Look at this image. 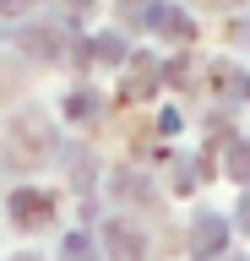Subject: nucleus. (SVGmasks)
Returning <instances> with one entry per match:
<instances>
[{
	"mask_svg": "<svg viewBox=\"0 0 250 261\" xmlns=\"http://www.w3.org/2000/svg\"><path fill=\"white\" fill-rule=\"evenodd\" d=\"M152 82H158V71L136 60V76H131V87H125V93H136V98H142V93H152Z\"/></svg>",
	"mask_w": 250,
	"mask_h": 261,
	"instance_id": "6e6552de",
	"label": "nucleus"
},
{
	"mask_svg": "<svg viewBox=\"0 0 250 261\" xmlns=\"http://www.w3.org/2000/svg\"><path fill=\"white\" fill-rule=\"evenodd\" d=\"M239 223H245V228H250V196H245V207H239Z\"/></svg>",
	"mask_w": 250,
	"mask_h": 261,
	"instance_id": "ddd939ff",
	"label": "nucleus"
},
{
	"mask_svg": "<svg viewBox=\"0 0 250 261\" xmlns=\"http://www.w3.org/2000/svg\"><path fill=\"white\" fill-rule=\"evenodd\" d=\"M11 212H17V223H44L49 196H44V191H17V196H11Z\"/></svg>",
	"mask_w": 250,
	"mask_h": 261,
	"instance_id": "f257e3e1",
	"label": "nucleus"
},
{
	"mask_svg": "<svg viewBox=\"0 0 250 261\" xmlns=\"http://www.w3.org/2000/svg\"><path fill=\"white\" fill-rule=\"evenodd\" d=\"M22 44L33 49V55H60V49H66V38H60V33H49V28H33V33H22Z\"/></svg>",
	"mask_w": 250,
	"mask_h": 261,
	"instance_id": "7ed1b4c3",
	"label": "nucleus"
},
{
	"mask_svg": "<svg viewBox=\"0 0 250 261\" xmlns=\"http://www.w3.org/2000/svg\"><path fill=\"white\" fill-rule=\"evenodd\" d=\"M239 33H245V38H250V22H245V28H239Z\"/></svg>",
	"mask_w": 250,
	"mask_h": 261,
	"instance_id": "2eb2a0df",
	"label": "nucleus"
},
{
	"mask_svg": "<svg viewBox=\"0 0 250 261\" xmlns=\"http://www.w3.org/2000/svg\"><path fill=\"white\" fill-rule=\"evenodd\" d=\"M22 261H38V256H22Z\"/></svg>",
	"mask_w": 250,
	"mask_h": 261,
	"instance_id": "dca6fc26",
	"label": "nucleus"
},
{
	"mask_svg": "<svg viewBox=\"0 0 250 261\" xmlns=\"http://www.w3.org/2000/svg\"><path fill=\"white\" fill-rule=\"evenodd\" d=\"M158 28H163L169 38H190V16H185V11H163V16H158Z\"/></svg>",
	"mask_w": 250,
	"mask_h": 261,
	"instance_id": "423d86ee",
	"label": "nucleus"
},
{
	"mask_svg": "<svg viewBox=\"0 0 250 261\" xmlns=\"http://www.w3.org/2000/svg\"><path fill=\"white\" fill-rule=\"evenodd\" d=\"M66 6H71V11H87V6H93V0H66Z\"/></svg>",
	"mask_w": 250,
	"mask_h": 261,
	"instance_id": "4468645a",
	"label": "nucleus"
},
{
	"mask_svg": "<svg viewBox=\"0 0 250 261\" xmlns=\"http://www.w3.org/2000/svg\"><path fill=\"white\" fill-rule=\"evenodd\" d=\"M93 60H120V38H93Z\"/></svg>",
	"mask_w": 250,
	"mask_h": 261,
	"instance_id": "1a4fd4ad",
	"label": "nucleus"
},
{
	"mask_svg": "<svg viewBox=\"0 0 250 261\" xmlns=\"http://www.w3.org/2000/svg\"><path fill=\"white\" fill-rule=\"evenodd\" d=\"M229 174L250 179V142H234V152H229Z\"/></svg>",
	"mask_w": 250,
	"mask_h": 261,
	"instance_id": "0eeeda50",
	"label": "nucleus"
},
{
	"mask_svg": "<svg viewBox=\"0 0 250 261\" xmlns=\"http://www.w3.org/2000/svg\"><path fill=\"white\" fill-rule=\"evenodd\" d=\"M120 11H125V22H136V28H142V22H158V6H152V0H125V6H120Z\"/></svg>",
	"mask_w": 250,
	"mask_h": 261,
	"instance_id": "39448f33",
	"label": "nucleus"
},
{
	"mask_svg": "<svg viewBox=\"0 0 250 261\" xmlns=\"http://www.w3.org/2000/svg\"><path fill=\"white\" fill-rule=\"evenodd\" d=\"M66 256H71V261H93V250H87V240H71Z\"/></svg>",
	"mask_w": 250,
	"mask_h": 261,
	"instance_id": "9b49d317",
	"label": "nucleus"
},
{
	"mask_svg": "<svg viewBox=\"0 0 250 261\" xmlns=\"http://www.w3.org/2000/svg\"><path fill=\"white\" fill-rule=\"evenodd\" d=\"M217 245H223V218H212V212H207V218L196 223V240H190V250H196V256H207V250H217Z\"/></svg>",
	"mask_w": 250,
	"mask_h": 261,
	"instance_id": "f03ea898",
	"label": "nucleus"
},
{
	"mask_svg": "<svg viewBox=\"0 0 250 261\" xmlns=\"http://www.w3.org/2000/svg\"><path fill=\"white\" fill-rule=\"evenodd\" d=\"M0 11H27V0H0Z\"/></svg>",
	"mask_w": 250,
	"mask_h": 261,
	"instance_id": "f8f14e48",
	"label": "nucleus"
},
{
	"mask_svg": "<svg viewBox=\"0 0 250 261\" xmlns=\"http://www.w3.org/2000/svg\"><path fill=\"white\" fill-rule=\"evenodd\" d=\"M109 245H115V256L120 261H136V256H142V245H136V234H131V228H109Z\"/></svg>",
	"mask_w": 250,
	"mask_h": 261,
	"instance_id": "20e7f679",
	"label": "nucleus"
},
{
	"mask_svg": "<svg viewBox=\"0 0 250 261\" xmlns=\"http://www.w3.org/2000/svg\"><path fill=\"white\" fill-rule=\"evenodd\" d=\"M93 109H98V98H93V93H76V98H71V114H93Z\"/></svg>",
	"mask_w": 250,
	"mask_h": 261,
	"instance_id": "9d476101",
	"label": "nucleus"
}]
</instances>
